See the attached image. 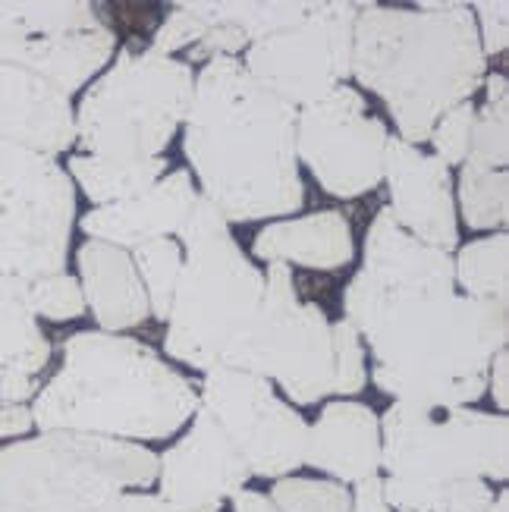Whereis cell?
Returning <instances> with one entry per match:
<instances>
[{
	"mask_svg": "<svg viewBox=\"0 0 509 512\" xmlns=\"http://www.w3.org/2000/svg\"><path fill=\"white\" fill-rule=\"evenodd\" d=\"M343 315L371 349L374 387L418 409L478 403L509 337L506 311L462 296L453 255L412 239L387 208L368 227Z\"/></svg>",
	"mask_w": 509,
	"mask_h": 512,
	"instance_id": "6da1fadb",
	"label": "cell"
},
{
	"mask_svg": "<svg viewBox=\"0 0 509 512\" xmlns=\"http://www.w3.org/2000/svg\"><path fill=\"white\" fill-rule=\"evenodd\" d=\"M296 114V107L261 88L239 57H214L195 73L183 154L198 195L227 224L290 217L305 205Z\"/></svg>",
	"mask_w": 509,
	"mask_h": 512,
	"instance_id": "7a4b0ae2",
	"label": "cell"
},
{
	"mask_svg": "<svg viewBox=\"0 0 509 512\" xmlns=\"http://www.w3.org/2000/svg\"><path fill=\"white\" fill-rule=\"evenodd\" d=\"M488 76L469 4H359L352 79L374 92L406 145L422 148L434 123L472 101Z\"/></svg>",
	"mask_w": 509,
	"mask_h": 512,
	"instance_id": "3957f363",
	"label": "cell"
},
{
	"mask_svg": "<svg viewBox=\"0 0 509 512\" xmlns=\"http://www.w3.org/2000/svg\"><path fill=\"white\" fill-rule=\"evenodd\" d=\"M198 409V390L136 337L79 330L63 340L57 374L32 399L38 431L167 440Z\"/></svg>",
	"mask_w": 509,
	"mask_h": 512,
	"instance_id": "277c9868",
	"label": "cell"
},
{
	"mask_svg": "<svg viewBox=\"0 0 509 512\" xmlns=\"http://www.w3.org/2000/svg\"><path fill=\"white\" fill-rule=\"evenodd\" d=\"M220 368L268 377L290 406H315L327 396L349 399L368 384L359 330L349 321H327L318 302H302L286 264H268L258 315Z\"/></svg>",
	"mask_w": 509,
	"mask_h": 512,
	"instance_id": "5b68a950",
	"label": "cell"
},
{
	"mask_svg": "<svg viewBox=\"0 0 509 512\" xmlns=\"http://www.w3.org/2000/svg\"><path fill=\"white\" fill-rule=\"evenodd\" d=\"M176 239L183 246V267L167 315L164 352L186 368L211 371L255 321L264 271L242 252L230 224L202 195Z\"/></svg>",
	"mask_w": 509,
	"mask_h": 512,
	"instance_id": "8992f818",
	"label": "cell"
},
{
	"mask_svg": "<svg viewBox=\"0 0 509 512\" xmlns=\"http://www.w3.org/2000/svg\"><path fill=\"white\" fill-rule=\"evenodd\" d=\"M381 472L393 512H447L453 481L509 478V421L472 406L418 409L393 399L381 415Z\"/></svg>",
	"mask_w": 509,
	"mask_h": 512,
	"instance_id": "52a82bcc",
	"label": "cell"
},
{
	"mask_svg": "<svg viewBox=\"0 0 509 512\" xmlns=\"http://www.w3.org/2000/svg\"><path fill=\"white\" fill-rule=\"evenodd\" d=\"M158 484L142 443L41 431L0 447V512H120L126 491Z\"/></svg>",
	"mask_w": 509,
	"mask_h": 512,
	"instance_id": "ba28073f",
	"label": "cell"
},
{
	"mask_svg": "<svg viewBox=\"0 0 509 512\" xmlns=\"http://www.w3.org/2000/svg\"><path fill=\"white\" fill-rule=\"evenodd\" d=\"M195 76L180 57L123 48L76 107V145L107 164L164 158L186 123Z\"/></svg>",
	"mask_w": 509,
	"mask_h": 512,
	"instance_id": "9c48e42d",
	"label": "cell"
},
{
	"mask_svg": "<svg viewBox=\"0 0 509 512\" xmlns=\"http://www.w3.org/2000/svg\"><path fill=\"white\" fill-rule=\"evenodd\" d=\"M76 186L57 158L0 139V274L38 280L66 271Z\"/></svg>",
	"mask_w": 509,
	"mask_h": 512,
	"instance_id": "30bf717a",
	"label": "cell"
},
{
	"mask_svg": "<svg viewBox=\"0 0 509 512\" xmlns=\"http://www.w3.org/2000/svg\"><path fill=\"white\" fill-rule=\"evenodd\" d=\"M117 54V32L85 0H0V63L73 98Z\"/></svg>",
	"mask_w": 509,
	"mask_h": 512,
	"instance_id": "8fae6325",
	"label": "cell"
},
{
	"mask_svg": "<svg viewBox=\"0 0 509 512\" xmlns=\"http://www.w3.org/2000/svg\"><path fill=\"white\" fill-rule=\"evenodd\" d=\"M359 4H321L290 29L246 48V73L290 107H308L352 79V26Z\"/></svg>",
	"mask_w": 509,
	"mask_h": 512,
	"instance_id": "7c38bea8",
	"label": "cell"
},
{
	"mask_svg": "<svg viewBox=\"0 0 509 512\" xmlns=\"http://www.w3.org/2000/svg\"><path fill=\"white\" fill-rule=\"evenodd\" d=\"M390 129L374 117L352 85L334 88L327 98L299 107L296 158L315 183L334 198L352 202L384 183Z\"/></svg>",
	"mask_w": 509,
	"mask_h": 512,
	"instance_id": "4fadbf2b",
	"label": "cell"
},
{
	"mask_svg": "<svg viewBox=\"0 0 509 512\" xmlns=\"http://www.w3.org/2000/svg\"><path fill=\"white\" fill-rule=\"evenodd\" d=\"M198 406L208 409L246 459L252 478H286L305 465L308 421L280 399L268 377L236 368L205 371Z\"/></svg>",
	"mask_w": 509,
	"mask_h": 512,
	"instance_id": "5bb4252c",
	"label": "cell"
},
{
	"mask_svg": "<svg viewBox=\"0 0 509 512\" xmlns=\"http://www.w3.org/2000/svg\"><path fill=\"white\" fill-rule=\"evenodd\" d=\"M249 478L246 459L202 406L192 415V428L158 456V497L173 512H220L246 491Z\"/></svg>",
	"mask_w": 509,
	"mask_h": 512,
	"instance_id": "9a60e30c",
	"label": "cell"
},
{
	"mask_svg": "<svg viewBox=\"0 0 509 512\" xmlns=\"http://www.w3.org/2000/svg\"><path fill=\"white\" fill-rule=\"evenodd\" d=\"M384 183L390 192L387 211L396 220V227L437 252L453 255L459 249L453 173L444 161L390 136Z\"/></svg>",
	"mask_w": 509,
	"mask_h": 512,
	"instance_id": "2e32d148",
	"label": "cell"
},
{
	"mask_svg": "<svg viewBox=\"0 0 509 512\" xmlns=\"http://www.w3.org/2000/svg\"><path fill=\"white\" fill-rule=\"evenodd\" d=\"M0 139L48 158L70 151L76 145L73 98L48 79L0 63Z\"/></svg>",
	"mask_w": 509,
	"mask_h": 512,
	"instance_id": "e0dca14e",
	"label": "cell"
},
{
	"mask_svg": "<svg viewBox=\"0 0 509 512\" xmlns=\"http://www.w3.org/2000/svg\"><path fill=\"white\" fill-rule=\"evenodd\" d=\"M195 202L198 189L192 186L189 170H173L129 202L92 208L79 217V230L95 242L132 252L151 239H173L192 214Z\"/></svg>",
	"mask_w": 509,
	"mask_h": 512,
	"instance_id": "ac0fdd59",
	"label": "cell"
},
{
	"mask_svg": "<svg viewBox=\"0 0 509 512\" xmlns=\"http://www.w3.org/2000/svg\"><path fill=\"white\" fill-rule=\"evenodd\" d=\"M305 465L340 484L381 475V415L356 399L327 403L308 425Z\"/></svg>",
	"mask_w": 509,
	"mask_h": 512,
	"instance_id": "d6986e66",
	"label": "cell"
},
{
	"mask_svg": "<svg viewBox=\"0 0 509 512\" xmlns=\"http://www.w3.org/2000/svg\"><path fill=\"white\" fill-rule=\"evenodd\" d=\"M51 355V340L29 302V280L0 274V403L29 406Z\"/></svg>",
	"mask_w": 509,
	"mask_h": 512,
	"instance_id": "ffe728a7",
	"label": "cell"
},
{
	"mask_svg": "<svg viewBox=\"0 0 509 512\" xmlns=\"http://www.w3.org/2000/svg\"><path fill=\"white\" fill-rule=\"evenodd\" d=\"M76 267L85 308H92V318L104 333L136 330L151 321L145 286L126 249L88 239L76 252Z\"/></svg>",
	"mask_w": 509,
	"mask_h": 512,
	"instance_id": "44dd1931",
	"label": "cell"
},
{
	"mask_svg": "<svg viewBox=\"0 0 509 512\" xmlns=\"http://www.w3.org/2000/svg\"><path fill=\"white\" fill-rule=\"evenodd\" d=\"M252 255L268 264L305 267V271L334 274L340 267H349L356 258V242H352V227L343 211H315L305 217L271 220L261 227Z\"/></svg>",
	"mask_w": 509,
	"mask_h": 512,
	"instance_id": "7402d4cb",
	"label": "cell"
},
{
	"mask_svg": "<svg viewBox=\"0 0 509 512\" xmlns=\"http://www.w3.org/2000/svg\"><path fill=\"white\" fill-rule=\"evenodd\" d=\"M198 22V41L186 51V63H208L214 57H236L258 38L290 29L315 13V0H271V4H183Z\"/></svg>",
	"mask_w": 509,
	"mask_h": 512,
	"instance_id": "603a6c76",
	"label": "cell"
},
{
	"mask_svg": "<svg viewBox=\"0 0 509 512\" xmlns=\"http://www.w3.org/2000/svg\"><path fill=\"white\" fill-rule=\"evenodd\" d=\"M167 167V158H154L142 164H107L98 158H88V154H73L66 161V173H70L73 186H79L95 208L129 202V198L148 192L154 183L164 180Z\"/></svg>",
	"mask_w": 509,
	"mask_h": 512,
	"instance_id": "cb8c5ba5",
	"label": "cell"
},
{
	"mask_svg": "<svg viewBox=\"0 0 509 512\" xmlns=\"http://www.w3.org/2000/svg\"><path fill=\"white\" fill-rule=\"evenodd\" d=\"M453 280L462 296L506 311L509 302V236L491 233L462 246L453 258Z\"/></svg>",
	"mask_w": 509,
	"mask_h": 512,
	"instance_id": "d4e9b609",
	"label": "cell"
},
{
	"mask_svg": "<svg viewBox=\"0 0 509 512\" xmlns=\"http://www.w3.org/2000/svg\"><path fill=\"white\" fill-rule=\"evenodd\" d=\"M453 198L469 230L503 233L509 224V170H491L466 161Z\"/></svg>",
	"mask_w": 509,
	"mask_h": 512,
	"instance_id": "484cf974",
	"label": "cell"
},
{
	"mask_svg": "<svg viewBox=\"0 0 509 512\" xmlns=\"http://www.w3.org/2000/svg\"><path fill=\"white\" fill-rule=\"evenodd\" d=\"M484 104L475 107L469 164L506 170L509 164V82L503 73L484 76Z\"/></svg>",
	"mask_w": 509,
	"mask_h": 512,
	"instance_id": "4316f807",
	"label": "cell"
},
{
	"mask_svg": "<svg viewBox=\"0 0 509 512\" xmlns=\"http://www.w3.org/2000/svg\"><path fill=\"white\" fill-rule=\"evenodd\" d=\"M129 255H132V264H136L139 280L145 286L151 321L167 324L173 289H176L180 267H183V246L176 239H151V242H142L139 249H132Z\"/></svg>",
	"mask_w": 509,
	"mask_h": 512,
	"instance_id": "83f0119b",
	"label": "cell"
},
{
	"mask_svg": "<svg viewBox=\"0 0 509 512\" xmlns=\"http://www.w3.org/2000/svg\"><path fill=\"white\" fill-rule=\"evenodd\" d=\"M268 500L277 512H352V491L330 478H277Z\"/></svg>",
	"mask_w": 509,
	"mask_h": 512,
	"instance_id": "f1b7e54d",
	"label": "cell"
},
{
	"mask_svg": "<svg viewBox=\"0 0 509 512\" xmlns=\"http://www.w3.org/2000/svg\"><path fill=\"white\" fill-rule=\"evenodd\" d=\"M29 302H32V311L35 318H44V321H54V324H63V321H76L85 315V296H82V286H79V277L73 274H48V277H38L29 283Z\"/></svg>",
	"mask_w": 509,
	"mask_h": 512,
	"instance_id": "f546056e",
	"label": "cell"
},
{
	"mask_svg": "<svg viewBox=\"0 0 509 512\" xmlns=\"http://www.w3.org/2000/svg\"><path fill=\"white\" fill-rule=\"evenodd\" d=\"M472 120H475V101L456 104L447 110L431 129V145L434 158L444 161L447 167H462L469 158V142H472Z\"/></svg>",
	"mask_w": 509,
	"mask_h": 512,
	"instance_id": "4dcf8cb0",
	"label": "cell"
},
{
	"mask_svg": "<svg viewBox=\"0 0 509 512\" xmlns=\"http://www.w3.org/2000/svg\"><path fill=\"white\" fill-rule=\"evenodd\" d=\"M472 16H475V29H478V41H481V51L484 57H497L506 51L509 44V7L506 0H497V4H469Z\"/></svg>",
	"mask_w": 509,
	"mask_h": 512,
	"instance_id": "1f68e13d",
	"label": "cell"
},
{
	"mask_svg": "<svg viewBox=\"0 0 509 512\" xmlns=\"http://www.w3.org/2000/svg\"><path fill=\"white\" fill-rule=\"evenodd\" d=\"M494 500V487L481 478H462L447 487V512H488Z\"/></svg>",
	"mask_w": 509,
	"mask_h": 512,
	"instance_id": "d6a6232c",
	"label": "cell"
},
{
	"mask_svg": "<svg viewBox=\"0 0 509 512\" xmlns=\"http://www.w3.org/2000/svg\"><path fill=\"white\" fill-rule=\"evenodd\" d=\"M352 512H393L384 500V481L381 475L365 478L352 491Z\"/></svg>",
	"mask_w": 509,
	"mask_h": 512,
	"instance_id": "836d02e7",
	"label": "cell"
},
{
	"mask_svg": "<svg viewBox=\"0 0 509 512\" xmlns=\"http://www.w3.org/2000/svg\"><path fill=\"white\" fill-rule=\"evenodd\" d=\"M488 393L494 396L500 415H506V406H509V346L494 355L491 371H488Z\"/></svg>",
	"mask_w": 509,
	"mask_h": 512,
	"instance_id": "e575fe53",
	"label": "cell"
},
{
	"mask_svg": "<svg viewBox=\"0 0 509 512\" xmlns=\"http://www.w3.org/2000/svg\"><path fill=\"white\" fill-rule=\"evenodd\" d=\"M32 412L29 406H4L0 403V440L26 437L32 431Z\"/></svg>",
	"mask_w": 509,
	"mask_h": 512,
	"instance_id": "d590c367",
	"label": "cell"
},
{
	"mask_svg": "<svg viewBox=\"0 0 509 512\" xmlns=\"http://www.w3.org/2000/svg\"><path fill=\"white\" fill-rule=\"evenodd\" d=\"M120 512H173L158 494H123Z\"/></svg>",
	"mask_w": 509,
	"mask_h": 512,
	"instance_id": "8d00e7d4",
	"label": "cell"
},
{
	"mask_svg": "<svg viewBox=\"0 0 509 512\" xmlns=\"http://www.w3.org/2000/svg\"><path fill=\"white\" fill-rule=\"evenodd\" d=\"M230 503H233V512H277L268 494H261V491H239Z\"/></svg>",
	"mask_w": 509,
	"mask_h": 512,
	"instance_id": "74e56055",
	"label": "cell"
},
{
	"mask_svg": "<svg viewBox=\"0 0 509 512\" xmlns=\"http://www.w3.org/2000/svg\"><path fill=\"white\" fill-rule=\"evenodd\" d=\"M488 512H509V494H506V491L497 494V500H494V506H491Z\"/></svg>",
	"mask_w": 509,
	"mask_h": 512,
	"instance_id": "f35d334b",
	"label": "cell"
}]
</instances>
